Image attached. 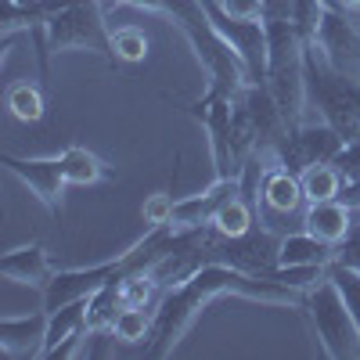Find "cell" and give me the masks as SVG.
Masks as SVG:
<instances>
[{"label":"cell","mask_w":360,"mask_h":360,"mask_svg":"<svg viewBox=\"0 0 360 360\" xmlns=\"http://www.w3.org/2000/svg\"><path fill=\"white\" fill-rule=\"evenodd\" d=\"M166 18L176 25V33L188 40V47L195 51L202 72L209 76V83L227 90V94H242L252 83L245 62L234 54V47L224 40V33L217 29L213 15H209L205 0H169Z\"/></svg>","instance_id":"1"},{"label":"cell","mask_w":360,"mask_h":360,"mask_svg":"<svg viewBox=\"0 0 360 360\" xmlns=\"http://www.w3.org/2000/svg\"><path fill=\"white\" fill-rule=\"evenodd\" d=\"M303 310L310 314V324H314V335L324 349V356L332 360H349V356H360V324L356 317L349 314V307L342 303L339 288L328 281L314 285L307 292V303Z\"/></svg>","instance_id":"2"},{"label":"cell","mask_w":360,"mask_h":360,"mask_svg":"<svg viewBox=\"0 0 360 360\" xmlns=\"http://www.w3.org/2000/svg\"><path fill=\"white\" fill-rule=\"evenodd\" d=\"M108 29H105V4L101 0H76L69 8H58L44 22V47L47 54H62V51H101L112 58L108 44Z\"/></svg>","instance_id":"3"},{"label":"cell","mask_w":360,"mask_h":360,"mask_svg":"<svg viewBox=\"0 0 360 360\" xmlns=\"http://www.w3.org/2000/svg\"><path fill=\"white\" fill-rule=\"evenodd\" d=\"M209 303L188 285V281H180V285H169L162 295H159V303H155V324H152V339L144 342L148 356H166L180 346V339H184L191 332V324L195 317L205 310Z\"/></svg>","instance_id":"4"},{"label":"cell","mask_w":360,"mask_h":360,"mask_svg":"<svg viewBox=\"0 0 360 360\" xmlns=\"http://www.w3.org/2000/svg\"><path fill=\"white\" fill-rule=\"evenodd\" d=\"M188 112L202 123L205 137H209V155H213V169L217 176H238V162H234V144H231V119H234V94L227 90L205 86V94L195 98L188 105Z\"/></svg>","instance_id":"5"},{"label":"cell","mask_w":360,"mask_h":360,"mask_svg":"<svg viewBox=\"0 0 360 360\" xmlns=\"http://www.w3.org/2000/svg\"><path fill=\"white\" fill-rule=\"evenodd\" d=\"M130 274V263L127 256L119 252L115 259H105V263H94V266H69V270H54L51 281L40 288V299H44V310H58L65 303H76V299H86L94 295L101 285L115 281V278H127Z\"/></svg>","instance_id":"6"},{"label":"cell","mask_w":360,"mask_h":360,"mask_svg":"<svg viewBox=\"0 0 360 360\" xmlns=\"http://www.w3.org/2000/svg\"><path fill=\"white\" fill-rule=\"evenodd\" d=\"M342 137L335 127H328L324 119L321 123H310V119H303V123L288 127V137L281 141L278 148V159L285 169L292 173H303L310 166H324V162H335V155L342 152Z\"/></svg>","instance_id":"7"},{"label":"cell","mask_w":360,"mask_h":360,"mask_svg":"<svg viewBox=\"0 0 360 360\" xmlns=\"http://www.w3.org/2000/svg\"><path fill=\"white\" fill-rule=\"evenodd\" d=\"M0 166H4L11 176H18L22 184L33 191L40 198V205L47 209V213H62V195H65V162L62 155H44V159H25V155H11L4 152L0 155Z\"/></svg>","instance_id":"8"},{"label":"cell","mask_w":360,"mask_h":360,"mask_svg":"<svg viewBox=\"0 0 360 360\" xmlns=\"http://www.w3.org/2000/svg\"><path fill=\"white\" fill-rule=\"evenodd\" d=\"M317 47L324 51V58L332 62L342 76L360 83V29L356 22L346 15V8L328 4L324 8V22H321V37Z\"/></svg>","instance_id":"9"},{"label":"cell","mask_w":360,"mask_h":360,"mask_svg":"<svg viewBox=\"0 0 360 360\" xmlns=\"http://www.w3.org/2000/svg\"><path fill=\"white\" fill-rule=\"evenodd\" d=\"M238 195H242V180H238V176H217L202 195L176 198L169 227H173V231H198V227H209V224L217 220L220 209H224L231 198H238Z\"/></svg>","instance_id":"10"},{"label":"cell","mask_w":360,"mask_h":360,"mask_svg":"<svg viewBox=\"0 0 360 360\" xmlns=\"http://www.w3.org/2000/svg\"><path fill=\"white\" fill-rule=\"evenodd\" d=\"M47 346V310L22 317H0V353L8 356H44Z\"/></svg>","instance_id":"11"},{"label":"cell","mask_w":360,"mask_h":360,"mask_svg":"<svg viewBox=\"0 0 360 360\" xmlns=\"http://www.w3.org/2000/svg\"><path fill=\"white\" fill-rule=\"evenodd\" d=\"M0 274H4L8 281H15V285L44 288V285L51 281L54 270H51L47 249H44L40 242H33V245H18V249H11V252L0 256Z\"/></svg>","instance_id":"12"},{"label":"cell","mask_w":360,"mask_h":360,"mask_svg":"<svg viewBox=\"0 0 360 360\" xmlns=\"http://www.w3.org/2000/svg\"><path fill=\"white\" fill-rule=\"evenodd\" d=\"M303 227L317 238H324V242L339 245L342 238L349 234L353 227V209L339 198H328V202H307L303 209Z\"/></svg>","instance_id":"13"},{"label":"cell","mask_w":360,"mask_h":360,"mask_svg":"<svg viewBox=\"0 0 360 360\" xmlns=\"http://www.w3.org/2000/svg\"><path fill=\"white\" fill-rule=\"evenodd\" d=\"M259 202L270 209V213H281V217L307 209V195H303V180H299V173H292L285 166H274L266 173V180H263Z\"/></svg>","instance_id":"14"},{"label":"cell","mask_w":360,"mask_h":360,"mask_svg":"<svg viewBox=\"0 0 360 360\" xmlns=\"http://www.w3.org/2000/svg\"><path fill=\"white\" fill-rule=\"evenodd\" d=\"M335 245L324 238L310 234L307 227L295 234H281V249H278V263H314V266H328L335 259Z\"/></svg>","instance_id":"15"},{"label":"cell","mask_w":360,"mask_h":360,"mask_svg":"<svg viewBox=\"0 0 360 360\" xmlns=\"http://www.w3.org/2000/svg\"><path fill=\"white\" fill-rule=\"evenodd\" d=\"M79 332H86V299H76V303L47 310V346H44V356L40 360H47L65 339H72Z\"/></svg>","instance_id":"16"},{"label":"cell","mask_w":360,"mask_h":360,"mask_svg":"<svg viewBox=\"0 0 360 360\" xmlns=\"http://www.w3.org/2000/svg\"><path fill=\"white\" fill-rule=\"evenodd\" d=\"M123 310V278L101 285L94 295H86V328L90 332H112L115 314Z\"/></svg>","instance_id":"17"},{"label":"cell","mask_w":360,"mask_h":360,"mask_svg":"<svg viewBox=\"0 0 360 360\" xmlns=\"http://www.w3.org/2000/svg\"><path fill=\"white\" fill-rule=\"evenodd\" d=\"M62 162H65V176H69V184L76 188H86V184H98V180H105V162L90 152V148L83 144H69L65 152H62Z\"/></svg>","instance_id":"18"},{"label":"cell","mask_w":360,"mask_h":360,"mask_svg":"<svg viewBox=\"0 0 360 360\" xmlns=\"http://www.w3.org/2000/svg\"><path fill=\"white\" fill-rule=\"evenodd\" d=\"M4 101H8V108H11V115L18 119V123H40V119H44V108H47L44 90H40L33 79L11 83L8 94H4Z\"/></svg>","instance_id":"19"},{"label":"cell","mask_w":360,"mask_h":360,"mask_svg":"<svg viewBox=\"0 0 360 360\" xmlns=\"http://www.w3.org/2000/svg\"><path fill=\"white\" fill-rule=\"evenodd\" d=\"M155 310L152 307H123L112 321V339L119 342H148L152 339Z\"/></svg>","instance_id":"20"},{"label":"cell","mask_w":360,"mask_h":360,"mask_svg":"<svg viewBox=\"0 0 360 360\" xmlns=\"http://www.w3.org/2000/svg\"><path fill=\"white\" fill-rule=\"evenodd\" d=\"M299 180H303V195L307 202H328V198H339L342 191V173L335 169V162H324V166H310L299 173Z\"/></svg>","instance_id":"21"},{"label":"cell","mask_w":360,"mask_h":360,"mask_svg":"<svg viewBox=\"0 0 360 360\" xmlns=\"http://www.w3.org/2000/svg\"><path fill=\"white\" fill-rule=\"evenodd\" d=\"M213 227L224 234V238H242V234H249L252 227H256V205L249 202V198H231L220 213H217V220H213Z\"/></svg>","instance_id":"22"},{"label":"cell","mask_w":360,"mask_h":360,"mask_svg":"<svg viewBox=\"0 0 360 360\" xmlns=\"http://www.w3.org/2000/svg\"><path fill=\"white\" fill-rule=\"evenodd\" d=\"M108 44H112V62H127V65L144 62L148 47H152V44H148V33H144V29H137V25H119V29H112Z\"/></svg>","instance_id":"23"},{"label":"cell","mask_w":360,"mask_h":360,"mask_svg":"<svg viewBox=\"0 0 360 360\" xmlns=\"http://www.w3.org/2000/svg\"><path fill=\"white\" fill-rule=\"evenodd\" d=\"M324 0H292V25H295V33L299 40H303V47L317 44L321 37V22H324Z\"/></svg>","instance_id":"24"},{"label":"cell","mask_w":360,"mask_h":360,"mask_svg":"<svg viewBox=\"0 0 360 360\" xmlns=\"http://www.w3.org/2000/svg\"><path fill=\"white\" fill-rule=\"evenodd\" d=\"M328 274V266H314V263H278L274 270H266L263 278H274L288 288H299V292H310L314 285H321Z\"/></svg>","instance_id":"25"},{"label":"cell","mask_w":360,"mask_h":360,"mask_svg":"<svg viewBox=\"0 0 360 360\" xmlns=\"http://www.w3.org/2000/svg\"><path fill=\"white\" fill-rule=\"evenodd\" d=\"M328 281L339 288L342 303L349 307V314L360 324V270L349 266V263H342V259H332V263H328Z\"/></svg>","instance_id":"26"},{"label":"cell","mask_w":360,"mask_h":360,"mask_svg":"<svg viewBox=\"0 0 360 360\" xmlns=\"http://www.w3.org/2000/svg\"><path fill=\"white\" fill-rule=\"evenodd\" d=\"M173 205H176V198H173L169 191H155V195H148V198H144L141 217H144L148 227H162V224L173 220Z\"/></svg>","instance_id":"27"},{"label":"cell","mask_w":360,"mask_h":360,"mask_svg":"<svg viewBox=\"0 0 360 360\" xmlns=\"http://www.w3.org/2000/svg\"><path fill=\"white\" fill-rule=\"evenodd\" d=\"M213 4L238 22H263V0H213Z\"/></svg>","instance_id":"28"},{"label":"cell","mask_w":360,"mask_h":360,"mask_svg":"<svg viewBox=\"0 0 360 360\" xmlns=\"http://www.w3.org/2000/svg\"><path fill=\"white\" fill-rule=\"evenodd\" d=\"M335 169L342 173L346 184H360V137L342 144V152L335 155Z\"/></svg>","instance_id":"29"},{"label":"cell","mask_w":360,"mask_h":360,"mask_svg":"<svg viewBox=\"0 0 360 360\" xmlns=\"http://www.w3.org/2000/svg\"><path fill=\"white\" fill-rule=\"evenodd\" d=\"M127 8H137V11H148V15H162V18H166L169 0H127Z\"/></svg>","instance_id":"30"},{"label":"cell","mask_w":360,"mask_h":360,"mask_svg":"<svg viewBox=\"0 0 360 360\" xmlns=\"http://www.w3.org/2000/svg\"><path fill=\"white\" fill-rule=\"evenodd\" d=\"M335 4L346 8V11H356V8H360V0H335Z\"/></svg>","instance_id":"31"},{"label":"cell","mask_w":360,"mask_h":360,"mask_svg":"<svg viewBox=\"0 0 360 360\" xmlns=\"http://www.w3.org/2000/svg\"><path fill=\"white\" fill-rule=\"evenodd\" d=\"M105 8H115V4H127V0H101Z\"/></svg>","instance_id":"32"},{"label":"cell","mask_w":360,"mask_h":360,"mask_svg":"<svg viewBox=\"0 0 360 360\" xmlns=\"http://www.w3.org/2000/svg\"><path fill=\"white\" fill-rule=\"evenodd\" d=\"M356 108H360V83H356Z\"/></svg>","instance_id":"33"}]
</instances>
